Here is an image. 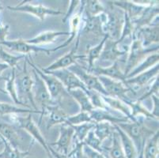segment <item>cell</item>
<instances>
[{"instance_id":"obj_30","label":"cell","mask_w":159,"mask_h":158,"mask_svg":"<svg viewBox=\"0 0 159 158\" xmlns=\"http://www.w3.org/2000/svg\"><path fill=\"white\" fill-rule=\"evenodd\" d=\"M68 93L70 97L75 100L79 105L80 111L90 112L91 111H93V107L86 91L81 89H75L68 91Z\"/></svg>"},{"instance_id":"obj_44","label":"cell","mask_w":159,"mask_h":158,"mask_svg":"<svg viewBox=\"0 0 159 158\" xmlns=\"http://www.w3.org/2000/svg\"><path fill=\"white\" fill-rule=\"evenodd\" d=\"M86 93H87L88 97H89L91 104L93 105V109H98V108H101V109H108V107L106 106V104L104 102L101 94L93 90H88Z\"/></svg>"},{"instance_id":"obj_39","label":"cell","mask_w":159,"mask_h":158,"mask_svg":"<svg viewBox=\"0 0 159 158\" xmlns=\"http://www.w3.org/2000/svg\"><path fill=\"white\" fill-rule=\"evenodd\" d=\"M111 138H112V144H111L110 147L108 149V154H109L110 158H126L124 150H123L122 146H121L119 134L116 132V129L112 133Z\"/></svg>"},{"instance_id":"obj_9","label":"cell","mask_w":159,"mask_h":158,"mask_svg":"<svg viewBox=\"0 0 159 158\" xmlns=\"http://www.w3.org/2000/svg\"><path fill=\"white\" fill-rule=\"evenodd\" d=\"M67 69L73 72L80 79L81 82L86 86L87 90H93L101 95L107 96L102 83L98 79V77L88 72L85 66H82L79 63H76L72 66H69Z\"/></svg>"},{"instance_id":"obj_27","label":"cell","mask_w":159,"mask_h":158,"mask_svg":"<svg viewBox=\"0 0 159 158\" xmlns=\"http://www.w3.org/2000/svg\"><path fill=\"white\" fill-rule=\"evenodd\" d=\"M63 35H69V32H60V31H47L43 32L33 38L25 40V41L32 45H40V44H46V43H53L57 37H61Z\"/></svg>"},{"instance_id":"obj_42","label":"cell","mask_w":159,"mask_h":158,"mask_svg":"<svg viewBox=\"0 0 159 158\" xmlns=\"http://www.w3.org/2000/svg\"><path fill=\"white\" fill-rule=\"evenodd\" d=\"M27 56L21 55V56H14L7 52H6L3 49L2 46L0 45V60L2 61V63L8 65L11 67H16L17 64L20 60L22 59H25Z\"/></svg>"},{"instance_id":"obj_29","label":"cell","mask_w":159,"mask_h":158,"mask_svg":"<svg viewBox=\"0 0 159 158\" xmlns=\"http://www.w3.org/2000/svg\"><path fill=\"white\" fill-rule=\"evenodd\" d=\"M115 126L116 132L119 134L121 146H122L123 150H124L126 158H138V151H137L133 142L118 126Z\"/></svg>"},{"instance_id":"obj_1","label":"cell","mask_w":159,"mask_h":158,"mask_svg":"<svg viewBox=\"0 0 159 158\" xmlns=\"http://www.w3.org/2000/svg\"><path fill=\"white\" fill-rule=\"evenodd\" d=\"M144 120L145 119L139 117L126 123L116 124L133 142L138 153L143 150L146 142L157 131L147 127L144 124Z\"/></svg>"},{"instance_id":"obj_55","label":"cell","mask_w":159,"mask_h":158,"mask_svg":"<svg viewBox=\"0 0 159 158\" xmlns=\"http://www.w3.org/2000/svg\"><path fill=\"white\" fill-rule=\"evenodd\" d=\"M2 145H3V142H2V141L1 140V141H0V146H2Z\"/></svg>"},{"instance_id":"obj_13","label":"cell","mask_w":159,"mask_h":158,"mask_svg":"<svg viewBox=\"0 0 159 158\" xmlns=\"http://www.w3.org/2000/svg\"><path fill=\"white\" fill-rule=\"evenodd\" d=\"M81 37H80V33L78 35V37H76V42L75 43L73 48L66 55L60 57V59H58L56 60L54 63H52L51 65H49L46 68L43 69L44 71H53V70H56L60 69H66L68 68L69 66H72L75 63H78L77 61L79 59L81 60H85L86 59V55H79L78 54V50L79 47V43H80Z\"/></svg>"},{"instance_id":"obj_43","label":"cell","mask_w":159,"mask_h":158,"mask_svg":"<svg viewBox=\"0 0 159 158\" xmlns=\"http://www.w3.org/2000/svg\"><path fill=\"white\" fill-rule=\"evenodd\" d=\"M102 143L103 142L100 141L99 139L97 138V136L95 135L93 130H91L88 133L87 136L86 137L84 141H83V145H86V146L92 148L93 150L101 152V153L104 151V147L102 146Z\"/></svg>"},{"instance_id":"obj_47","label":"cell","mask_w":159,"mask_h":158,"mask_svg":"<svg viewBox=\"0 0 159 158\" xmlns=\"http://www.w3.org/2000/svg\"><path fill=\"white\" fill-rule=\"evenodd\" d=\"M81 4V1H78V0H72L70 1V5H69V8L66 11V14H65L64 17L62 19V21L63 23H66L67 20H69L72 16L74 15V13H75V10L79 7Z\"/></svg>"},{"instance_id":"obj_4","label":"cell","mask_w":159,"mask_h":158,"mask_svg":"<svg viewBox=\"0 0 159 158\" xmlns=\"http://www.w3.org/2000/svg\"><path fill=\"white\" fill-rule=\"evenodd\" d=\"M26 60L27 63L33 68V70L40 77V78L44 82L49 92V94L51 96L52 99L55 102L59 104H61V101L63 98L70 97L68 92L65 89V87L63 86V84L58 80L56 77L43 71L42 69L37 67V65H35L33 62H31L30 58H28L27 56Z\"/></svg>"},{"instance_id":"obj_36","label":"cell","mask_w":159,"mask_h":158,"mask_svg":"<svg viewBox=\"0 0 159 158\" xmlns=\"http://www.w3.org/2000/svg\"><path fill=\"white\" fill-rule=\"evenodd\" d=\"M40 114V111L30 109V108H21L9 104V103L0 102V115H20V114Z\"/></svg>"},{"instance_id":"obj_8","label":"cell","mask_w":159,"mask_h":158,"mask_svg":"<svg viewBox=\"0 0 159 158\" xmlns=\"http://www.w3.org/2000/svg\"><path fill=\"white\" fill-rule=\"evenodd\" d=\"M105 20V13L95 16L89 17L83 14V25L80 30V37H87L89 39L97 40L103 39L105 37L103 31V25Z\"/></svg>"},{"instance_id":"obj_51","label":"cell","mask_w":159,"mask_h":158,"mask_svg":"<svg viewBox=\"0 0 159 158\" xmlns=\"http://www.w3.org/2000/svg\"><path fill=\"white\" fill-rule=\"evenodd\" d=\"M10 66L8 65L5 64V63H0V81L2 80V76H3V71L7 70V69H9Z\"/></svg>"},{"instance_id":"obj_11","label":"cell","mask_w":159,"mask_h":158,"mask_svg":"<svg viewBox=\"0 0 159 158\" xmlns=\"http://www.w3.org/2000/svg\"><path fill=\"white\" fill-rule=\"evenodd\" d=\"M7 9L10 11H14V12H22L27 13L34 17H37L38 19L43 21H44L45 17L47 16H57L63 14V12L60 10H56V9L49 8V7H44L42 4L40 5H32V4L25 3L24 1L21 3L14 7H7Z\"/></svg>"},{"instance_id":"obj_16","label":"cell","mask_w":159,"mask_h":158,"mask_svg":"<svg viewBox=\"0 0 159 158\" xmlns=\"http://www.w3.org/2000/svg\"><path fill=\"white\" fill-rule=\"evenodd\" d=\"M22 130L14 124L0 123V137L3 138L13 148L19 150L24 140Z\"/></svg>"},{"instance_id":"obj_37","label":"cell","mask_w":159,"mask_h":158,"mask_svg":"<svg viewBox=\"0 0 159 158\" xmlns=\"http://www.w3.org/2000/svg\"><path fill=\"white\" fill-rule=\"evenodd\" d=\"M105 7L102 2L98 0L83 1V14L89 17H95L105 12Z\"/></svg>"},{"instance_id":"obj_10","label":"cell","mask_w":159,"mask_h":158,"mask_svg":"<svg viewBox=\"0 0 159 158\" xmlns=\"http://www.w3.org/2000/svg\"><path fill=\"white\" fill-rule=\"evenodd\" d=\"M34 79H33V95L36 105L39 104L40 108V113L44 111L48 107L59 104L52 99L45 84L40 77L33 70Z\"/></svg>"},{"instance_id":"obj_40","label":"cell","mask_w":159,"mask_h":158,"mask_svg":"<svg viewBox=\"0 0 159 158\" xmlns=\"http://www.w3.org/2000/svg\"><path fill=\"white\" fill-rule=\"evenodd\" d=\"M74 129L75 134H74L73 139L75 142L79 143H83L88 133L91 130H93L94 127V123H87V124H80L77 126H71Z\"/></svg>"},{"instance_id":"obj_32","label":"cell","mask_w":159,"mask_h":158,"mask_svg":"<svg viewBox=\"0 0 159 158\" xmlns=\"http://www.w3.org/2000/svg\"><path fill=\"white\" fill-rule=\"evenodd\" d=\"M129 105L130 108H131V117H130V120H132L135 118H141L143 119H148V120H154V117L153 116L150 111H149L145 106H144L143 103L141 101H131L130 102L128 103Z\"/></svg>"},{"instance_id":"obj_14","label":"cell","mask_w":159,"mask_h":158,"mask_svg":"<svg viewBox=\"0 0 159 158\" xmlns=\"http://www.w3.org/2000/svg\"><path fill=\"white\" fill-rule=\"evenodd\" d=\"M158 72L159 64H157L147 71L143 72L132 78H126L124 83L132 93L136 94L143 88L151 83V81L158 76Z\"/></svg>"},{"instance_id":"obj_22","label":"cell","mask_w":159,"mask_h":158,"mask_svg":"<svg viewBox=\"0 0 159 158\" xmlns=\"http://www.w3.org/2000/svg\"><path fill=\"white\" fill-rule=\"evenodd\" d=\"M120 63V62L117 61L107 66H94L88 72L92 73L96 76H105L113 80L124 82L126 80V76L124 74V70L121 69Z\"/></svg>"},{"instance_id":"obj_7","label":"cell","mask_w":159,"mask_h":158,"mask_svg":"<svg viewBox=\"0 0 159 158\" xmlns=\"http://www.w3.org/2000/svg\"><path fill=\"white\" fill-rule=\"evenodd\" d=\"M130 45L126 43H119L117 41L108 38L104 44L98 62L100 63H110V65L115 62H124L126 60L125 56L128 55Z\"/></svg>"},{"instance_id":"obj_24","label":"cell","mask_w":159,"mask_h":158,"mask_svg":"<svg viewBox=\"0 0 159 158\" xmlns=\"http://www.w3.org/2000/svg\"><path fill=\"white\" fill-rule=\"evenodd\" d=\"M158 2L153 1L152 4L146 7L141 15L135 20H131V22L135 26V30L150 25L158 17Z\"/></svg>"},{"instance_id":"obj_28","label":"cell","mask_w":159,"mask_h":158,"mask_svg":"<svg viewBox=\"0 0 159 158\" xmlns=\"http://www.w3.org/2000/svg\"><path fill=\"white\" fill-rule=\"evenodd\" d=\"M102 97L105 104H106V106L109 109H112L113 111L120 113V114L124 115V116L129 118L130 120V117H131V108H130L129 105L127 103L124 102V101L120 99L111 97H108V96L102 95Z\"/></svg>"},{"instance_id":"obj_38","label":"cell","mask_w":159,"mask_h":158,"mask_svg":"<svg viewBox=\"0 0 159 158\" xmlns=\"http://www.w3.org/2000/svg\"><path fill=\"white\" fill-rule=\"evenodd\" d=\"M4 145V149L0 153V158H25L30 154V150L21 151L18 149L13 148L3 138L0 137Z\"/></svg>"},{"instance_id":"obj_18","label":"cell","mask_w":159,"mask_h":158,"mask_svg":"<svg viewBox=\"0 0 159 158\" xmlns=\"http://www.w3.org/2000/svg\"><path fill=\"white\" fill-rule=\"evenodd\" d=\"M68 115L65 110L62 108L61 104H55L49 106L44 110V111L40 113V119L39 122V125L40 121L44 116H47V126L46 128L49 130L51 127L57 125V124H65L67 120Z\"/></svg>"},{"instance_id":"obj_3","label":"cell","mask_w":159,"mask_h":158,"mask_svg":"<svg viewBox=\"0 0 159 158\" xmlns=\"http://www.w3.org/2000/svg\"><path fill=\"white\" fill-rule=\"evenodd\" d=\"M15 85L18 100L21 103V104L25 107H28L26 103L27 101H29L34 110L39 111L33 99V79L28 70V63H27L26 58H25V61L23 66L22 71L18 75H17V73H16Z\"/></svg>"},{"instance_id":"obj_15","label":"cell","mask_w":159,"mask_h":158,"mask_svg":"<svg viewBox=\"0 0 159 158\" xmlns=\"http://www.w3.org/2000/svg\"><path fill=\"white\" fill-rule=\"evenodd\" d=\"M44 72L56 77L58 80L63 84V85L65 87V89L67 90V92L70 90H72V89H81L87 93V89L83 85V83L81 82L80 79L73 72L69 70L67 68H66V69L56 70H53V71Z\"/></svg>"},{"instance_id":"obj_46","label":"cell","mask_w":159,"mask_h":158,"mask_svg":"<svg viewBox=\"0 0 159 158\" xmlns=\"http://www.w3.org/2000/svg\"><path fill=\"white\" fill-rule=\"evenodd\" d=\"M82 154L86 158H107L102 153L93 150L86 145H83L82 146Z\"/></svg>"},{"instance_id":"obj_54","label":"cell","mask_w":159,"mask_h":158,"mask_svg":"<svg viewBox=\"0 0 159 158\" xmlns=\"http://www.w3.org/2000/svg\"><path fill=\"white\" fill-rule=\"evenodd\" d=\"M2 9H3V7H2V4H1V2H0V13H1V11H2Z\"/></svg>"},{"instance_id":"obj_49","label":"cell","mask_w":159,"mask_h":158,"mask_svg":"<svg viewBox=\"0 0 159 158\" xmlns=\"http://www.w3.org/2000/svg\"><path fill=\"white\" fill-rule=\"evenodd\" d=\"M10 31V25L8 24L4 25L0 21V43L6 40L7 35Z\"/></svg>"},{"instance_id":"obj_48","label":"cell","mask_w":159,"mask_h":158,"mask_svg":"<svg viewBox=\"0 0 159 158\" xmlns=\"http://www.w3.org/2000/svg\"><path fill=\"white\" fill-rule=\"evenodd\" d=\"M151 99H152L153 102V108L152 110L150 111L151 114H152L153 116L154 117L156 120L158 121V116H159V98L157 96L153 95L150 97Z\"/></svg>"},{"instance_id":"obj_31","label":"cell","mask_w":159,"mask_h":158,"mask_svg":"<svg viewBox=\"0 0 159 158\" xmlns=\"http://www.w3.org/2000/svg\"><path fill=\"white\" fill-rule=\"evenodd\" d=\"M106 39L107 36H105L98 44H96L93 47H89V45L87 46L86 59H85L87 62V66H85V68H86L87 71L90 70L95 66L96 61H98L99 59V57L101 56V53H102V51L103 49L104 44H105V42L106 40Z\"/></svg>"},{"instance_id":"obj_19","label":"cell","mask_w":159,"mask_h":158,"mask_svg":"<svg viewBox=\"0 0 159 158\" xmlns=\"http://www.w3.org/2000/svg\"><path fill=\"white\" fill-rule=\"evenodd\" d=\"M93 123L108 122L113 125L130 121L129 118L112 109H93L89 112Z\"/></svg>"},{"instance_id":"obj_21","label":"cell","mask_w":159,"mask_h":158,"mask_svg":"<svg viewBox=\"0 0 159 158\" xmlns=\"http://www.w3.org/2000/svg\"><path fill=\"white\" fill-rule=\"evenodd\" d=\"M159 27L158 23H152L150 25L144 26L139 29L135 30L132 38L135 37L141 40L144 47H150L153 43L158 44ZM132 40V39H131Z\"/></svg>"},{"instance_id":"obj_26","label":"cell","mask_w":159,"mask_h":158,"mask_svg":"<svg viewBox=\"0 0 159 158\" xmlns=\"http://www.w3.org/2000/svg\"><path fill=\"white\" fill-rule=\"evenodd\" d=\"M159 62V54L158 52H154V53H151V54L148 55L143 60L140 62L134 69L127 75L126 78H132L134 76L139 74L143 73L144 71H147L149 69L152 68L155 65L158 64Z\"/></svg>"},{"instance_id":"obj_33","label":"cell","mask_w":159,"mask_h":158,"mask_svg":"<svg viewBox=\"0 0 159 158\" xmlns=\"http://www.w3.org/2000/svg\"><path fill=\"white\" fill-rule=\"evenodd\" d=\"M15 78H16V67L11 69V71L9 74L3 75L2 76V80L5 81L6 89L5 91L7 94H9L11 96V99L13 100L16 104H21L18 97V93H17V89H16L15 85Z\"/></svg>"},{"instance_id":"obj_6","label":"cell","mask_w":159,"mask_h":158,"mask_svg":"<svg viewBox=\"0 0 159 158\" xmlns=\"http://www.w3.org/2000/svg\"><path fill=\"white\" fill-rule=\"evenodd\" d=\"M9 119L11 122L14 123V125L22 129L24 131L28 133L33 138V140L37 141L40 146L44 148V150L47 153L49 158H52L49 146L47 142L44 139L39 129L38 125H37L35 122L33 121L32 118V114H27V116H20L19 115H9Z\"/></svg>"},{"instance_id":"obj_34","label":"cell","mask_w":159,"mask_h":158,"mask_svg":"<svg viewBox=\"0 0 159 158\" xmlns=\"http://www.w3.org/2000/svg\"><path fill=\"white\" fill-rule=\"evenodd\" d=\"M114 130L115 127L113 124L108 122L94 123V127L93 128L94 134L102 142L112 137Z\"/></svg>"},{"instance_id":"obj_23","label":"cell","mask_w":159,"mask_h":158,"mask_svg":"<svg viewBox=\"0 0 159 158\" xmlns=\"http://www.w3.org/2000/svg\"><path fill=\"white\" fill-rule=\"evenodd\" d=\"M81 8L79 9V12L74 14L70 18V32L69 33L70 37L61 45L58 46L55 48L51 49V52H56V51L60 50V49L63 48V47L68 46L80 33L81 28L82 26V22H83V1H81Z\"/></svg>"},{"instance_id":"obj_5","label":"cell","mask_w":159,"mask_h":158,"mask_svg":"<svg viewBox=\"0 0 159 158\" xmlns=\"http://www.w3.org/2000/svg\"><path fill=\"white\" fill-rule=\"evenodd\" d=\"M157 52L158 44L154 47H144L139 39L133 37L125 60V67L124 70L125 76L127 77V75L148 55Z\"/></svg>"},{"instance_id":"obj_17","label":"cell","mask_w":159,"mask_h":158,"mask_svg":"<svg viewBox=\"0 0 159 158\" xmlns=\"http://www.w3.org/2000/svg\"><path fill=\"white\" fill-rule=\"evenodd\" d=\"M74 129L71 126L66 124H61L60 127V135L57 141L48 144L56 151L63 154H69L70 146L74 138Z\"/></svg>"},{"instance_id":"obj_45","label":"cell","mask_w":159,"mask_h":158,"mask_svg":"<svg viewBox=\"0 0 159 158\" xmlns=\"http://www.w3.org/2000/svg\"><path fill=\"white\" fill-rule=\"evenodd\" d=\"M146 88H147L146 92L144 93L139 98H138L137 101L143 102L144 100L150 97L153 95H156L158 97V89H159L158 76L156 77V78L154 79V81H153L152 83L149 84V86L146 87Z\"/></svg>"},{"instance_id":"obj_20","label":"cell","mask_w":159,"mask_h":158,"mask_svg":"<svg viewBox=\"0 0 159 158\" xmlns=\"http://www.w3.org/2000/svg\"><path fill=\"white\" fill-rule=\"evenodd\" d=\"M1 46H5L7 48L13 52L22 53V55L27 56L31 52H44L47 56H49L51 53L50 49H46L44 47H40L36 45H32L27 43L25 40L18 39L14 40H7L0 43Z\"/></svg>"},{"instance_id":"obj_35","label":"cell","mask_w":159,"mask_h":158,"mask_svg":"<svg viewBox=\"0 0 159 158\" xmlns=\"http://www.w3.org/2000/svg\"><path fill=\"white\" fill-rule=\"evenodd\" d=\"M158 130L146 142L145 146L143 150L144 158H158Z\"/></svg>"},{"instance_id":"obj_50","label":"cell","mask_w":159,"mask_h":158,"mask_svg":"<svg viewBox=\"0 0 159 158\" xmlns=\"http://www.w3.org/2000/svg\"><path fill=\"white\" fill-rule=\"evenodd\" d=\"M49 150H50V153H51L52 158H72L71 156H69L68 154H63V153H60L56 152L54 149L49 146Z\"/></svg>"},{"instance_id":"obj_25","label":"cell","mask_w":159,"mask_h":158,"mask_svg":"<svg viewBox=\"0 0 159 158\" xmlns=\"http://www.w3.org/2000/svg\"><path fill=\"white\" fill-rule=\"evenodd\" d=\"M110 2L112 5L121 9L131 20L138 18L142 13L143 12L146 7H148V6L141 5L136 1H110Z\"/></svg>"},{"instance_id":"obj_56","label":"cell","mask_w":159,"mask_h":158,"mask_svg":"<svg viewBox=\"0 0 159 158\" xmlns=\"http://www.w3.org/2000/svg\"><path fill=\"white\" fill-rule=\"evenodd\" d=\"M71 157H72V156H71ZM72 158H74V157H72Z\"/></svg>"},{"instance_id":"obj_53","label":"cell","mask_w":159,"mask_h":158,"mask_svg":"<svg viewBox=\"0 0 159 158\" xmlns=\"http://www.w3.org/2000/svg\"><path fill=\"white\" fill-rule=\"evenodd\" d=\"M0 92H1V93H4V94H7V93H6V91L4 90V89H1V88H0Z\"/></svg>"},{"instance_id":"obj_52","label":"cell","mask_w":159,"mask_h":158,"mask_svg":"<svg viewBox=\"0 0 159 158\" xmlns=\"http://www.w3.org/2000/svg\"><path fill=\"white\" fill-rule=\"evenodd\" d=\"M138 158H144L143 157V150H142V151L140 152L139 153Z\"/></svg>"},{"instance_id":"obj_2","label":"cell","mask_w":159,"mask_h":158,"mask_svg":"<svg viewBox=\"0 0 159 158\" xmlns=\"http://www.w3.org/2000/svg\"><path fill=\"white\" fill-rule=\"evenodd\" d=\"M108 10H105V20L103 25V31L108 38L117 41L122 33L124 23V13L121 9L112 5L110 1Z\"/></svg>"},{"instance_id":"obj_12","label":"cell","mask_w":159,"mask_h":158,"mask_svg":"<svg viewBox=\"0 0 159 158\" xmlns=\"http://www.w3.org/2000/svg\"><path fill=\"white\" fill-rule=\"evenodd\" d=\"M98 77L107 96L121 100L127 104L131 101L128 97V93L131 91L126 85H124V82L113 80V79H111L105 76Z\"/></svg>"},{"instance_id":"obj_41","label":"cell","mask_w":159,"mask_h":158,"mask_svg":"<svg viewBox=\"0 0 159 158\" xmlns=\"http://www.w3.org/2000/svg\"><path fill=\"white\" fill-rule=\"evenodd\" d=\"M87 123H93L89 112L79 111L75 115H68L65 124L70 126H77L80 124H87Z\"/></svg>"}]
</instances>
